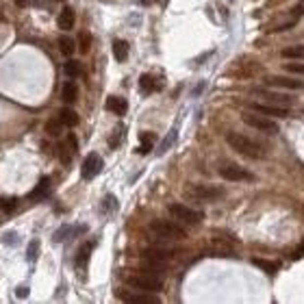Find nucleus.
<instances>
[{
    "label": "nucleus",
    "mask_w": 304,
    "mask_h": 304,
    "mask_svg": "<svg viewBox=\"0 0 304 304\" xmlns=\"http://www.w3.org/2000/svg\"><path fill=\"white\" fill-rule=\"evenodd\" d=\"M226 144L230 146L235 152H239L241 156L252 159V161L265 159V154H267V150H265V146L263 144H258L256 139H252V137H248V135L235 133V130H230V133L226 135Z\"/></svg>",
    "instance_id": "obj_1"
},
{
    "label": "nucleus",
    "mask_w": 304,
    "mask_h": 304,
    "mask_svg": "<svg viewBox=\"0 0 304 304\" xmlns=\"http://www.w3.org/2000/svg\"><path fill=\"white\" fill-rule=\"evenodd\" d=\"M148 232L154 239H163V241H178L187 237V230L182 228L178 222H167V220H154L150 222Z\"/></svg>",
    "instance_id": "obj_2"
},
{
    "label": "nucleus",
    "mask_w": 304,
    "mask_h": 304,
    "mask_svg": "<svg viewBox=\"0 0 304 304\" xmlns=\"http://www.w3.org/2000/svg\"><path fill=\"white\" fill-rule=\"evenodd\" d=\"M126 282H128L133 289H139V291H150V293L161 291V289H163V278H161L154 270L128 274V276H126Z\"/></svg>",
    "instance_id": "obj_3"
},
{
    "label": "nucleus",
    "mask_w": 304,
    "mask_h": 304,
    "mask_svg": "<svg viewBox=\"0 0 304 304\" xmlns=\"http://www.w3.org/2000/svg\"><path fill=\"white\" fill-rule=\"evenodd\" d=\"M167 211H170V215L174 217L178 224H187V226L200 224L202 217H204L200 211L191 209V206H187V204H180V202H172V204L167 206Z\"/></svg>",
    "instance_id": "obj_4"
},
{
    "label": "nucleus",
    "mask_w": 304,
    "mask_h": 304,
    "mask_svg": "<svg viewBox=\"0 0 304 304\" xmlns=\"http://www.w3.org/2000/svg\"><path fill=\"white\" fill-rule=\"evenodd\" d=\"M241 120H243V124H248L250 128H254V130H261V133H267V135H276L278 133L276 122H274L272 118H267V115L256 113V111H246V113H241Z\"/></svg>",
    "instance_id": "obj_5"
},
{
    "label": "nucleus",
    "mask_w": 304,
    "mask_h": 304,
    "mask_svg": "<svg viewBox=\"0 0 304 304\" xmlns=\"http://www.w3.org/2000/svg\"><path fill=\"white\" fill-rule=\"evenodd\" d=\"M187 196L198 202H215V200H222L226 196V191L217 185H189Z\"/></svg>",
    "instance_id": "obj_6"
},
{
    "label": "nucleus",
    "mask_w": 304,
    "mask_h": 304,
    "mask_svg": "<svg viewBox=\"0 0 304 304\" xmlns=\"http://www.w3.org/2000/svg\"><path fill=\"white\" fill-rule=\"evenodd\" d=\"M220 176L224 180L230 182H248V180H254V176L250 174L248 170H243L241 165L237 163H222L220 165Z\"/></svg>",
    "instance_id": "obj_7"
},
{
    "label": "nucleus",
    "mask_w": 304,
    "mask_h": 304,
    "mask_svg": "<svg viewBox=\"0 0 304 304\" xmlns=\"http://www.w3.org/2000/svg\"><path fill=\"white\" fill-rule=\"evenodd\" d=\"M265 85H270V87H278V89H287V91H300V89H304L302 80L291 78V76H282V74L265 76Z\"/></svg>",
    "instance_id": "obj_8"
},
{
    "label": "nucleus",
    "mask_w": 304,
    "mask_h": 304,
    "mask_svg": "<svg viewBox=\"0 0 304 304\" xmlns=\"http://www.w3.org/2000/svg\"><path fill=\"white\" fill-rule=\"evenodd\" d=\"M252 94L258 96V98L267 100V102L272 104H278V106H291L293 104V98L291 96H287L285 91H272V89H252Z\"/></svg>",
    "instance_id": "obj_9"
},
{
    "label": "nucleus",
    "mask_w": 304,
    "mask_h": 304,
    "mask_svg": "<svg viewBox=\"0 0 304 304\" xmlns=\"http://www.w3.org/2000/svg\"><path fill=\"white\" fill-rule=\"evenodd\" d=\"M250 111H256L261 115H267V118H287L289 115V106H278L272 102H252Z\"/></svg>",
    "instance_id": "obj_10"
},
{
    "label": "nucleus",
    "mask_w": 304,
    "mask_h": 304,
    "mask_svg": "<svg viewBox=\"0 0 304 304\" xmlns=\"http://www.w3.org/2000/svg\"><path fill=\"white\" fill-rule=\"evenodd\" d=\"M100 172H102V159H100V154H89L87 159L83 161L80 176H83L85 180H91V178H96Z\"/></svg>",
    "instance_id": "obj_11"
},
{
    "label": "nucleus",
    "mask_w": 304,
    "mask_h": 304,
    "mask_svg": "<svg viewBox=\"0 0 304 304\" xmlns=\"http://www.w3.org/2000/svg\"><path fill=\"white\" fill-rule=\"evenodd\" d=\"M59 150H61V163L70 165V163H72V156L76 154V150H78V141H76V137L68 135V139L59 146Z\"/></svg>",
    "instance_id": "obj_12"
},
{
    "label": "nucleus",
    "mask_w": 304,
    "mask_h": 304,
    "mask_svg": "<svg viewBox=\"0 0 304 304\" xmlns=\"http://www.w3.org/2000/svg\"><path fill=\"white\" fill-rule=\"evenodd\" d=\"M120 298L124 302H130V304H159V296H152L150 291H144V293H126V296H122L120 293Z\"/></svg>",
    "instance_id": "obj_13"
},
{
    "label": "nucleus",
    "mask_w": 304,
    "mask_h": 304,
    "mask_svg": "<svg viewBox=\"0 0 304 304\" xmlns=\"http://www.w3.org/2000/svg\"><path fill=\"white\" fill-rule=\"evenodd\" d=\"M74 22H76V15H74L72 9H70V7L61 9V13H59V18H57L59 28L61 30H72L74 28Z\"/></svg>",
    "instance_id": "obj_14"
},
{
    "label": "nucleus",
    "mask_w": 304,
    "mask_h": 304,
    "mask_svg": "<svg viewBox=\"0 0 304 304\" xmlns=\"http://www.w3.org/2000/svg\"><path fill=\"white\" fill-rule=\"evenodd\" d=\"M61 100H63L65 104H74L76 100H78V85L72 83V78H70L68 83L63 85V89H61Z\"/></svg>",
    "instance_id": "obj_15"
},
{
    "label": "nucleus",
    "mask_w": 304,
    "mask_h": 304,
    "mask_svg": "<svg viewBox=\"0 0 304 304\" xmlns=\"http://www.w3.org/2000/svg\"><path fill=\"white\" fill-rule=\"evenodd\" d=\"M106 109L115 115H124L126 111H128V102H126L124 98H120V96H109V98H106Z\"/></svg>",
    "instance_id": "obj_16"
},
{
    "label": "nucleus",
    "mask_w": 304,
    "mask_h": 304,
    "mask_svg": "<svg viewBox=\"0 0 304 304\" xmlns=\"http://www.w3.org/2000/svg\"><path fill=\"white\" fill-rule=\"evenodd\" d=\"M280 57H282V59H289V61H304V44L282 48V50H280Z\"/></svg>",
    "instance_id": "obj_17"
},
{
    "label": "nucleus",
    "mask_w": 304,
    "mask_h": 304,
    "mask_svg": "<svg viewBox=\"0 0 304 304\" xmlns=\"http://www.w3.org/2000/svg\"><path fill=\"white\" fill-rule=\"evenodd\" d=\"M48 191H50V178H48V176H42L39 185L35 187V191H30L28 198H30V200H42V198L48 196Z\"/></svg>",
    "instance_id": "obj_18"
},
{
    "label": "nucleus",
    "mask_w": 304,
    "mask_h": 304,
    "mask_svg": "<svg viewBox=\"0 0 304 304\" xmlns=\"http://www.w3.org/2000/svg\"><path fill=\"white\" fill-rule=\"evenodd\" d=\"M59 120L63 122L68 128H72V126L78 124V113H76L74 109H70V106H65V109L59 111Z\"/></svg>",
    "instance_id": "obj_19"
},
{
    "label": "nucleus",
    "mask_w": 304,
    "mask_h": 304,
    "mask_svg": "<svg viewBox=\"0 0 304 304\" xmlns=\"http://www.w3.org/2000/svg\"><path fill=\"white\" fill-rule=\"evenodd\" d=\"M72 232H74V235H78V232H85V226H80V228H70L68 224H65V226H61L59 230L52 235V241H54V243L65 241V237H70V235H72Z\"/></svg>",
    "instance_id": "obj_20"
},
{
    "label": "nucleus",
    "mask_w": 304,
    "mask_h": 304,
    "mask_svg": "<svg viewBox=\"0 0 304 304\" xmlns=\"http://www.w3.org/2000/svg\"><path fill=\"white\" fill-rule=\"evenodd\" d=\"M113 57L120 61H126L128 59V42H124V39H115L113 42Z\"/></svg>",
    "instance_id": "obj_21"
},
{
    "label": "nucleus",
    "mask_w": 304,
    "mask_h": 304,
    "mask_svg": "<svg viewBox=\"0 0 304 304\" xmlns=\"http://www.w3.org/2000/svg\"><path fill=\"white\" fill-rule=\"evenodd\" d=\"M91 248H94V243H85V246L78 250V254H76V267H78L80 272H85V265H87V261H89Z\"/></svg>",
    "instance_id": "obj_22"
},
{
    "label": "nucleus",
    "mask_w": 304,
    "mask_h": 304,
    "mask_svg": "<svg viewBox=\"0 0 304 304\" xmlns=\"http://www.w3.org/2000/svg\"><path fill=\"white\" fill-rule=\"evenodd\" d=\"M139 89L144 91V94H152V91L159 89V85H156L154 76H150V74H144V76H141V78H139Z\"/></svg>",
    "instance_id": "obj_23"
},
{
    "label": "nucleus",
    "mask_w": 304,
    "mask_h": 304,
    "mask_svg": "<svg viewBox=\"0 0 304 304\" xmlns=\"http://www.w3.org/2000/svg\"><path fill=\"white\" fill-rule=\"evenodd\" d=\"M139 148H137V152L139 154H148V152L152 150V146H154V135L152 133H141V137H139Z\"/></svg>",
    "instance_id": "obj_24"
},
{
    "label": "nucleus",
    "mask_w": 304,
    "mask_h": 304,
    "mask_svg": "<svg viewBox=\"0 0 304 304\" xmlns=\"http://www.w3.org/2000/svg\"><path fill=\"white\" fill-rule=\"evenodd\" d=\"M59 50L70 57V54L76 50V42H74L72 37H68V35H61V37H59Z\"/></svg>",
    "instance_id": "obj_25"
},
{
    "label": "nucleus",
    "mask_w": 304,
    "mask_h": 304,
    "mask_svg": "<svg viewBox=\"0 0 304 304\" xmlns=\"http://www.w3.org/2000/svg\"><path fill=\"white\" fill-rule=\"evenodd\" d=\"M63 72L68 74V78H78V76L83 74V68H80L78 61H68V63L63 65Z\"/></svg>",
    "instance_id": "obj_26"
},
{
    "label": "nucleus",
    "mask_w": 304,
    "mask_h": 304,
    "mask_svg": "<svg viewBox=\"0 0 304 304\" xmlns=\"http://www.w3.org/2000/svg\"><path fill=\"white\" fill-rule=\"evenodd\" d=\"M65 128V124L61 122L59 118H54V120H50L48 124H46V133L48 135H52V137H59L61 135V130Z\"/></svg>",
    "instance_id": "obj_27"
},
{
    "label": "nucleus",
    "mask_w": 304,
    "mask_h": 304,
    "mask_svg": "<svg viewBox=\"0 0 304 304\" xmlns=\"http://www.w3.org/2000/svg\"><path fill=\"white\" fill-rule=\"evenodd\" d=\"M15 209H18V198H11V196L0 198V211H4V213H13Z\"/></svg>",
    "instance_id": "obj_28"
},
{
    "label": "nucleus",
    "mask_w": 304,
    "mask_h": 304,
    "mask_svg": "<svg viewBox=\"0 0 304 304\" xmlns=\"http://www.w3.org/2000/svg\"><path fill=\"white\" fill-rule=\"evenodd\" d=\"M37 254H39V239H33L26 248V261L33 263L35 258H37Z\"/></svg>",
    "instance_id": "obj_29"
},
{
    "label": "nucleus",
    "mask_w": 304,
    "mask_h": 304,
    "mask_svg": "<svg viewBox=\"0 0 304 304\" xmlns=\"http://www.w3.org/2000/svg\"><path fill=\"white\" fill-rule=\"evenodd\" d=\"M174 139H176V128H172L170 133H167V139L163 141V144L159 146V150H156V154H165V150L170 148L172 144H174Z\"/></svg>",
    "instance_id": "obj_30"
},
{
    "label": "nucleus",
    "mask_w": 304,
    "mask_h": 304,
    "mask_svg": "<svg viewBox=\"0 0 304 304\" xmlns=\"http://www.w3.org/2000/svg\"><path fill=\"white\" fill-rule=\"evenodd\" d=\"M89 46H91V37H89L87 33H80L78 35V50L87 54L89 52Z\"/></svg>",
    "instance_id": "obj_31"
},
{
    "label": "nucleus",
    "mask_w": 304,
    "mask_h": 304,
    "mask_svg": "<svg viewBox=\"0 0 304 304\" xmlns=\"http://www.w3.org/2000/svg\"><path fill=\"white\" fill-rule=\"evenodd\" d=\"M18 241H20V237L15 235V232H4V235H2V243H4V246H9V248L18 246Z\"/></svg>",
    "instance_id": "obj_32"
},
{
    "label": "nucleus",
    "mask_w": 304,
    "mask_h": 304,
    "mask_svg": "<svg viewBox=\"0 0 304 304\" xmlns=\"http://www.w3.org/2000/svg\"><path fill=\"white\" fill-rule=\"evenodd\" d=\"M285 68L289 70V72H293V74H304V61H293V63L285 65Z\"/></svg>",
    "instance_id": "obj_33"
},
{
    "label": "nucleus",
    "mask_w": 304,
    "mask_h": 304,
    "mask_svg": "<svg viewBox=\"0 0 304 304\" xmlns=\"http://www.w3.org/2000/svg\"><path fill=\"white\" fill-rule=\"evenodd\" d=\"M302 13H304V0H300L298 4H293V7H291V18H293V20H298Z\"/></svg>",
    "instance_id": "obj_34"
},
{
    "label": "nucleus",
    "mask_w": 304,
    "mask_h": 304,
    "mask_svg": "<svg viewBox=\"0 0 304 304\" xmlns=\"http://www.w3.org/2000/svg\"><path fill=\"white\" fill-rule=\"evenodd\" d=\"M254 265H256V267H261V270H265V272H270V274L276 272V265H274V263H265V261H258V258H256Z\"/></svg>",
    "instance_id": "obj_35"
},
{
    "label": "nucleus",
    "mask_w": 304,
    "mask_h": 304,
    "mask_svg": "<svg viewBox=\"0 0 304 304\" xmlns=\"http://www.w3.org/2000/svg\"><path fill=\"white\" fill-rule=\"evenodd\" d=\"M104 204H106V209H111V211L118 209V200H115V196H106L104 198Z\"/></svg>",
    "instance_id": "obj_36"
},
{
    "label": "nucleus",
    "mask_w": 304,
    "mask_h": 304,
    "mask_svg": "<svg viewBox=\"0 0 304 304\" xmlns=\"http://www.w3.org/2000/svg\"><path fill=\"white\" fill-rule=\"evenodd\" d=\"M15 296L26 298V296H28V287H20V289H15Z\"/></svg>",
    "instance_id": "obj_37"
},
{
    "label": "nucleus",
    "mask_w": 304,
    "mask_h": 304,
    "mask_svg": "<svg viewBox=\"0 0 304 304\" xmlns=\"http://www.w3.org/2000/svg\"><path fill=\"white\" fill-rule=\"evenodd\" d=\"M15 4H18V7H28L30 0H15Z\"/></svg>",
    "instance_id": "obj_38"
}]
</instances>
